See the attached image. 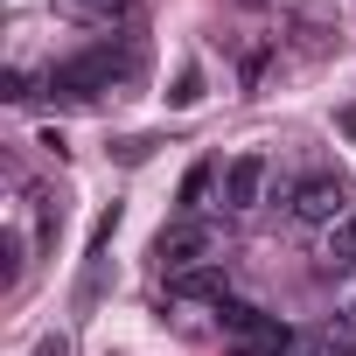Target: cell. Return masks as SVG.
I'll return each instance as SVG.
<instances>
[{"label": "cell", "instance_id": "6da1fadb", "mask_svg": "<svg viewBox=\"0 0 356 356\" xmlns=\"http://www.w3.org/2000/svg\"><path fill=\"white\" fill-rule=\"evenodd\" d=\"M154 259H161V273H168V280H175V273L210 266V259H217V224H210V217H175V224H161Z\"/></svg>", "mask_w": 356, "mask_h": 356}, {"label": "cell", "instance_id": "2e32d148", "mask_svg": "<svg viewBox=\"0 0 356 356\" xmlns=\"http://www.w3.org/2000/svg\"><path fill=\"white\" fill-rule=\"evenodd\" d=\"M35 98V77L29 70H8V105H29Z\"/></svg>", "mask_w": 356, "mask_h": 356}, {"label": "cell", "instance_id": "277c9868", "mask_svg": "<svg viewBox=\"0 0 356 356\" xmlns=\"http://www.w3.org/2000/svg\"><path fill=\"white\" fill-rule=\"evenodd\" d=\"M224 293H231V266H224V259H210V266H196V273H175V280H168V300H210V307H217Z\"/></svg>", "mask_w": 356, "mask_h": 356}, {"label": "cell", "instance_id": "9a60e30c", "mask_svg": "<svg viewBox=\"0 0 356 356\" xmlns=\"http://www.w3.org/2000/svg\"><path fill=\"white\" fill-rule=\"evenodd\" d=\"M154 147H161V140H154V133H133V140H119V147H112V154H119V161H126V168H140V161H147V154H154Z\"/></svg>", "mask_w": 356, "mask_h": 356}, {"label": "cell", "instance_id": "e0dca14e", "mask_svg": "<svg viewBox=\"0 0 356 356\" xmlns=\"http://www.w3.org/2000/svg\"><path fill=\"white\" fill-rule=\"evenodd\" d=\"M29 356H70V335H63V328H56V335H42V342H35V349H29Z\"/></svg>", "mask_w": 356, "mask_h": 356}, {"label": "cell", "instance_id": "ac0fdd59", "mask_svg": "<svg viewBox=\"0 0 356 356\" xmlns=\"http://www.w3.org/2000/svg\"><path fill=\"white\" fill-rule=\"evenodd\" d=\"M342 140H356V105H342Z\"/></svg>", "mask_w": 356, "mask_h": 356}, {"label": "cell", "instance_id": "3957f363", "mask_svg": "<svg viewBox=\"0 0 356 356\" xmlns=\"http://www.w3.org/2000/svg\"><path fill=\"white\" fill-rule=\"evenodd\" d=\"M349 210H356V203L342 196L335 175H300L293 196H286V217H293V224H307V231H335Z\"/></svg>", "mask_w": 356, "mask_h": 356}, {"label": "cell", "instance_id": "8fae6325", "mask_svg": "<svg viewBox=\"0 0 356 356\" xmlns=\"http://www.w3.org/2000/svg\"><path fill=\"white\" fill-rule=\"evenodd\" d=\"M161 98H168L175 112H189V105H203V70H196V63H182V70H175V84H168Z\"/></svg>", "mask_w": 356, "mask_h": 356}, {"label": "cell", "instance_id": "52a82bcc", "mask_svg": "<svg viewBox=\"0 0 356 356\" xmlns=\"http://www.w3.org/2000/svg\"><path fill=\"white\" fill-rule=\"evenodd\" d=\"M321 266H328V273H342V280L356 273V210H349V217L328 231V245H321Z\"/></svg>", "mask_w": 356, "mask_h": 356}, {"label": "cell", "instance_id": "9c48e42d", "mask_svg": "<svg viewBox=\"0 0 356 356\" xmlns=\"http://www.w3.org/2000/svg\"><path fill=\"white\" fill-rule=\"evenodd\" d=\"M63 15H77V22H133V0H56Z\"/></svg>", "mask_w": 356, "mask_h": 356}, {"label": "cell", "instance_id": "ffe728a7", "mask_svg": "<svg viewBox=\"0 0 356 356\" xmlns=\"http://www.w3.org/2000/svg\"><path fill=\"white\" fill-rule=\"evenodd\" d=\"M245 8H266V0H245Z\"/></svg>", "mask_w": 356, "mask_h": 356}, {"label": "cell", "instance_id": "8992f818", "mask_svg": "<svg viewBox=\"0 0 356 356\" xmlns=\"http://www.w3.org/2000/svg\"><path fill=\"white\" fill-rule=\"evenodd\" d=\"M217 182H224V168H217V161H196V168L182 175V189H175V217H203Z\"/></svg>", "mask_w": 356, "mask_h": 356}, {"label": "cell", "instance_id": "30bf717a", "mask_svg": "<svg viewBox=\"0 0 356 356\" xmlns=\"http://www.w3.org/2000/svg\"><path fill=\"white\" fill-rule=\"evenodd\" d=\"M22 252H29V238H22V231H0V286H8V293H15V286H22V273H29V259H22Z\"/></svg>", "mask_w": 356, "mask_h": 356}, {"label": "cell", "instance_id": "5b68a950", "mask_svg": "<svg viewBox=\"0 0 356 356\" xmlns=\"http://www.w3.org/2000/svg\"><path fill=\"white\" fill-rule=\"evenodd\" d=\"M210 314H217V328H224L231 342H245V335H266V321H273V314H266L259 300H245V293H224Z\"/></svg>", "mask_w": 356, "mask_h": 356}, {"label": "cell", "instance_id": "7a4b0ae2", "mask_svg": "<svg viewBox=\"0 0 356 356\" xmlns=\"http://www.w3.org/2000/svg\"><path fill=\"white\" fill-rule=\"evenodd\" d=\"M266 189H273V154H266V147H238V154L224 161L217 203H224L231 217H245V210H259V203H266Z\"/></svg>", "mask_w": 356, "mask_h": 356}, {"label": "cell", "instance_id": "d6986e66", "mask_svg": "<svg viewBox=\"0 0 356 356\" xmlns=\"http://www.w3.org/2000/svg\"><path fill=\"white\" fill-rule=\"evenodd\" d=\"M349 314H356V273H349Z\"/></svg>", "mask_w": 356, "mask_h": 356}, {"label": "cell", "instance_id": "ba28073f", "mask_svg": "<svg viewBox=\"0 0 356 356\" xmlns=\"http://www.w3.org/2000/svg\"><path fill=\"white\" fill-rule=\"evenodd\" d=\"M56 231H63V196L35 189V252H56Z\"/></svg>", "mask_w": 356, "mask_h": 356}, {"label": "cell", "instance_id": "7c38bea8", "mask_svg": "<svg viewBox=\"0 0 356 356\" xmlns=\"http://www.w3.org/2000/svg\"><path fill=\"white\" fill-rule=\"evenodd\" d=\"M266 63H273V42H252V49H238V91H259Z\"/></svg>", "mask_w": 356, "mask_h": 356}, {"label": "cell", "instance_id": "5bb4252c", "mask_svg": "<svg viewBox=\"0 0 356 356\" xmlns=\"http://www.w3.org/2000/svg\"><path fill=\"white\" fill-rule=\"evenodd\" d=\"M321 349H328V356H356V314L321 321Z\"/></svg>", "mask_w": 356, "mask_h": 356}, {"label": "cell", "instance_id": "4fadbf2b", "mask_svg": "<svg viewBox=\"0 0 356 356\" xmlns=\"http://www.w3.org/2000/svg\"><path fill=\"white\" fill-rule=\"evenodd\" d=\"M119 217H126L119 203H105V210H98V224H91V245H84V266H91V259H105V245H112V231H119Z\"/></svg>", "mask_w": 356, "mask_h": 356}]
</instances>
